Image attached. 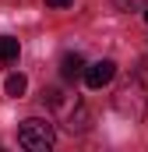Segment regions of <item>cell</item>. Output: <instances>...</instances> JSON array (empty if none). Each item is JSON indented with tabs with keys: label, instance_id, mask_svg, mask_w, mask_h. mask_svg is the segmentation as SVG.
<instances>
[{
	"label": "cell",
	"instance_id": "6da1fadb",
	"mask_svg": "<svg viewBox=\"0 0 148 152\" xmlns=\"http://www.w3.org/2000/svg\"><path fill=\"white\" fill-rule=\"evenodd\" d=\"M42 99H46V103L57 110V117L64 120V127H67L71 134H74V131H85V127H88V113H85V106H81L74 96L60 92V88H46V92H42Z\"/></svg>",
	"mask_w": 148,
	"mask_h": 152
},
{
	"label": "cell",
	"instance_id": "7a4b0ae2",
	"mask_svg": "<svg viewBox=\"0 0 148 152\" xmlns=\"http://www.w3.org/2000/svg\"><path fill=\"white\" fill-rule=\"evenodd\" d=\"M53 142H57V131H53L49 120H39V117L21 120V127H18V145H21V149L46 152V149H53Z\"/></svg>",
	"mask_w": 148,
	"mask_h": 152
},
{
	"label": "cell",
	"instance_id": "3957f363",
	"mask_svg": "<svg viewBox=\"0 0 148 152\" xmlns=\"http://www.w3.org/2000/svg\"><path fill=\"white\" fill-rule=\"evenodd\" d=\"M116 110H120L123 117H131V120H138V117L145 113V99H141V85H138V78L127 81V85L116 92Z\"/></svg>",
	"mask_w": 148,
	"mask_h": 152
},
{
	"label": "cell",
	"instance_id": "277c9868",
	"mask_svg": "<svg viewBox=\"0 0 148 152\" xmlns=\"http://www.w3.org/2000/svg\"><path fill=\"white\" fill-rule=\"evenodd\" d=\"M116 75V64L113 60H95V64H88L85 67V85L88 88H106Z\"/></svg>",
	"mask_w": 148,
	"mask_h": 152
},
{
	"label": "cell",
	"instance_id": "5b68a950",
	"mask_svg": "<svg viewBox=\"0 0 148 152\" xmlns=\"http://www.w3.org/2000/svg\"><path fill=\"white\" fill-rule=\"evenodd\" d=\"M85 67H88V64H85V57H81V53H67V57L60 60V78H64V81L85 78Z\"/></svg>",
	"mask_w": 148,
	"mask_h": 152
},
{
	"label": "cell",
	"instance_id": "8992f818",
	"mask_svg": "<svg viewBox=\"0 0 148 152\" xmlns=\"http://www.w3.org/2000/svg\"><path fill=\"white\" fill-rule=\"evenodd\" d=\"M18 53H21L18 39H14V36H0V64H11V60H18Z\"/></svg>",
	"mask_w": 148,
	"mask_h": 152
},
{
	"label": "cell",
	"instance_id": "52a82bcc",
	"mask_svg": "<svg viewBox=\"0 0 148 152\" xmlns=\"http://www.w3.org/2000/svg\"><path fill=\"white\" fill-rule=\"evenodd\" d=\"M25 88H28V78H25V75H11V78H7V96L21 99V96H25Z\"/></svg>",
	"mask_w": 148,
	"mask_h": 152
},
{
	"label": "cell",
	"instance_id": "ba28073f",
	"mask_svg": "<svg viewBox=\"0 0 148 152\" xmlns=\"http://www.w3.org/2000/svg\"><path fill=\"white\" fill-rule=\"evenodd\" d=\"M120 11H145L148 7V0H113Z\"/></svg>",
	"mask_w": 148,
	"mask_h": 152
},
{
	"label": "cell",
	"instance_id": "9c48e42d",
	"mask_svg": "<svg viewBox=\"0 0 148 152\" xmlns=\"http://www.w3.org/2000/svg\"><path fill=\"white\" fill-rule=\"evenodd\" d=\"M74 0H46V7H71Z\"/></svg>",
	"mask_w": 148,
	"mask_h": 152
},
{
	"label": "cell",
	"instance_id": "30bf717a",
	"mask_svg": "<svg viewBox=\"0 0 148 152\" xmlns=\"http://www.w3.org/2000/svg\"><path fill=\"white\" fill-rule=\"evenodd\" d=\"M145 21H148V7H145Z\"/></svg>",
	"mask_w": 148,
	"mask_h": 152
}]
</instances>
